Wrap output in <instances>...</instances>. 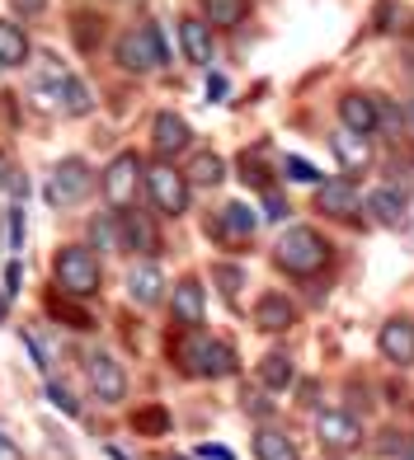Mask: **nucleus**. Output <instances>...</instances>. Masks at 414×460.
Returning a JSON list of instances; mask_svg holds the SVG:
<instances>
[{
    "mask_svg": "<svg viewBox=\"0 0 414 460\" xmlns=\"http://www.w3.org/2000/svg\"><path fill=\"white\" fill-rule=\"evenodd\" d=\"M14 5H19V10H38L43 0H14Z\"/></svg>",
    "mask_w": 414,
    "mask_h": 460,
    "instance_id": "42",
    "label": "nucleus"
},
{
    "mask_svg": "<svg viewBox=\"0 0 414 460\" xmlns=\"http://www.w3.org/2000/svg\"><path fill=\"white\" fill-rule=\"evenodd\" d=\"M259 385L264 390H287L292 385V362H287L283 352H268V358L259 362Z\"/></svg>",
    "mask_w": 414,
    "mask_h": 460,
    "instance_id": "26",
    "label": "nucleus"
},
{
    "mask_svg": "<svg viewBox=\"0 0 414 460\" xmlns=\"http://www.w3.org/2000/svg\"><path fill=\"white\" fill-rule=\"evenodd\" d=\"M179 43H184V57H189L194 66L212 61V33H207V24H198V19H184L179 24Z\"/></svg>",
    "mask_w": 414,
    "mask_h": 460,
    "instance_id": "21",
    "label": "nucleus"
},
{
    "mask_svg": "<svg viewBox=\"0 0 414 460\" xmlns=\"http://www.w3.org/2000/svg\"><path fill=\"white\" fill-rule=\"evenodd\" d=\"M48 315H57V320L67 324V329H94V320L86 315V310H76V305H67V301H61V296H52V301H48Z\"/></svg>",
    "mask_w": 414,
    "mask_h": 460,
    "instance_id": "29",
    "label": "nucleus"
},
{
    "mask_svg": "<svg viewBox=\"0 0 414 460\" xmlns=\"http://www.w3.org/2000/svg\"><path fill=\"white\" fill-rule=\"evenodd\" d=\"M5 310H10V296H5V287H0V324H5Z\"/></svg>",
    "mask_w": 414,
    "mask_h": 460,
    "instance_id": "41",
    "label": "nucleus"
},
{
    "mask_svg": "<svg viewBox=\"0 0 414 460\" xmlns=\"http://www.w3.org/2000/svg\"><path fill=\"white\" fill-rule=\"evenodd\" d=\"M109 456H113V460H132L128 451H118V447H109Z\"/></svg>",
    "mask_w": 414,
    "mask_h": 460,
    "instance_id": "44",
    "label": "nucleus"
},
{
    "mask_svg": "<svg viewBox=\"0 0 414 460\" xmlns=\"http://www.w3.org/2000/svg\"><path fill=\"white\" fill-rule=\"evenodd\" d=\"M377 128H382L386 137H405V113H400L391 99H377Z\"/></svg>",
    "mask_w": 414,
    "mask_h": 460,
    "instance_id": "30",
    "label": "nucleus"
},
{
    "mask_svg": "<svg viewBox=\"0 0 414 460\" xmlns=\"http://www.w3.org/2000/svg\"><path fill=\"white\" fill-rule=\"evenodd\" d=\"M147 188H151L156 212H165V217H184V212H189V179H184L170 160L151 164V170H147Z\"/></svg>",
    "mask_w": 414,
    "mask_h": 460,
    "instance_id": "6",
    "label": "nucleus"
},
{
    "mask_svg": "<svg viewBox=\"0 0 414 460\" xmlns=\"http://www.w3.org/2000/svg\"><path fill=\"white\" fill-rule=\"evenodd\" d=\"M118 66L122 71H156V66H170V48H165V33L156 24H137L118 38Z\"/></svg>",
    "mask_w": 414,
    "mask_h": 460,
    "instance_id": "3",
    "label": "nucleus"
},
{
    "mask_svg": "<svg viewBox=\"0 0 414 460\" xmlns=\"http://www.w3.org/2000/svg\"><path fill=\"white\" fill-rule=\"evenodd\" d=\"M339 118H344L348 132L372 137V132H377V99H367V94H344V99H339Z\"/></svg>",
    "mask_w": 414,
    "mask_h": 460,
    "instance_id": "19",
    "label": "nucleus"
},
{
    "mask_svg": "<svg viewBox=\"0 0 414 460\" xmlns=\"http://www.w3.org/2000/svg\"><path fill=\"white\" fill-rule=\"evenodd\" d=\"M90 193H94V170L80 155H67L61 164H52V174L43 183V198L52 207H80Z\"/></svg>",
    "mask_w": 414,
    "mask_h": 460,
    "instance_id": "5",
    "label": "nucleus"
},
{
    "mask_svg": "<svg viewBox=\"0 0 414 460\" xmlns=\"http://www.w3.org/2000/svg\"><path fill=\"white\" fill-rule=\"evenodd\" d=\"M165 460H189V456H165Z\"/></svg>",
    "mask_w": 414,
    "mask_h": 460,
    "instance_id": "45",
    "label": "nucleus"
},
{
    "mask_svg": "<svg viewBox=\"0 0 414 460\" xmlns=\"http://www.w3.org/2000/svg\"><path fill=\"white\" fill-rule=\"evenodd\" d=\"M255 324L264 333H287L297 324V305L287 296H278V291H268V296H259V305H255Z\"/></svg>",
    "mask_w": 414,
    "mask_h": 460,
    "instance_id": "17",
    "label": "nucleus"
},
{
    "mask_svg": "<svg viewBox=\"0 0 414 460\" xmlns=\"http://www.w3.org/2000/svg\"><path fill=\"white\" fill-rule=\"evenodd\" d=\"M202 456H207V460H236L226 447H202Z\"/></svg>",
    "mask_w": 414,
    "mask_h": 460,
    "instance_id": "38",
    "label": "nucleus"
},
{
    "mask_svg": "<svg viewBox=\"0 0 414 460\" xmlns=\"http://www.w3.org/2000/svg\"><path fill=\"white\" fill-rule=\"evenodd\" d=\"M71 38L80 52H94L99 38H104V19L99 14H71Z\"/></svg>",
    "mask_w": 414,
    "mask_h": 460,
    "instance_id": "27",
    "label": "nucleus"
},
{
    "mask_svg": "<svg viewBox=\"0 0 414 460\" xmlns=\"http://www.w3.org/2000/svg\"><path fill=\"white\" fill-rule=\"evenodd\" d=\"M48 400H52L61 413H71V418L80 413V400H76V394H71L67 385H61V381H48Z\"/></svg>",
    "mask_w": 414,
    "mask_h": 460,
    "instance_id": "34",
    "label": "nucleus"
},
{
    "mask_svg": "<svg viewBox=\"0 0 414 460\" xmlns=\"http://www.w3.org/2000/svg\"><path fill=\"white\" fill-rule=\"evenodd\" d=\"M86 376H90L94 400H104V404H118L122 394H128V371H122V362L113 358V352H90Z\"/></svg>",
    "mask_w": 414,
    "mask_h": 460,
    "instance_id": "9",
    "label": "nucleus"
},
{
    "mask_svg": "<svg viewBox=\"0 0 414 460\" xmlns=\"http://www.w3.org/2000/svg\"><path fill=\"white\" fill-rule=\"evenodd\" d=\"M283 170H287V179H297V183H320V170L310 160H302V155H287Z\"/></svg>",
    "mask_w": 414,
    "mask_h": 460,
    "instance_id": "33",
    "label": "nucleus"
},
{
    "mask_svg": "<svg viewBox=\"0 0 414 460\" xmlns=\"http://www.w3.org/2000/svg\"><path fill=\"white\" fill-rule=\"evenodd\" d=\"M137 188H141V160L132 151H122L109 160V170L99 174V193L109 198V207L118 212V207H132L137 202Z\"/></svg>",
    "mask_w": 414,
    "mask_h": 460,
    "instance_id": "7",
    "label": "nucleus"
},
{
    "mask_svg": "<svg viewBox=\"0 0 414 460\" xmlns=\"http://www.w3.org/2000/svg\"><path fill=\"white\" fill-rule=\"evenodd\" d=\"M14 291H19V263L5 268V296H14Z\"/></svg>",
    "mask_w": 414,
    "mask_h": 460,
    "instance_id": "37",
    "label": "nucleus"
},
{
    "mask_svg": "<svg viewBox=\"0 0 414 460\" xmlns=\"http://www.w3.org/2000/svg\"><path fill=\"white\" fill-rule=\"evenodd\" d=\"M335 155H339V164H344V174H358V170H367L372 164V146H367V137L363 132H339L335 137Z\"/></svg>",
    "mask_w": 414,
    "mask_h": 460,
    "instance_id": "20",
    "label": "nucleus"
},
{
    "mask_svg": "<svg viewBox=\"0 0 414 460\" xmlns=\"http://www.w3.org/2000/svg\"><path fill=\"white\" fill-rule=\"evenodd\" d=\"M217 282L226 291V301H231L236 291H240V282H245V273H240V268H231V263H217Z\"/></svg>",
    "mask_w": 414,
    "mask_h": 460,
    "instance_id": "35",
    "label": "nucleus"
},
{
    "mask_svg": "<svg viewBox=\"0 0 414 460\" xmlns=\"http://www.w3.org/2000/svg\"><path fill=\"white\" fill-rule=\"evenodd\" d=\"M113 221H118V254H156V230H151L147 212H137V207H118Z\"/></svg>",
    "mask_w": 414,
    "mask_h": 460,
    "instance_id": "10",
    "label": "nucleus"
},
{
    "mask_svg": "<svg viewBox=\"0 0 414 460\" xmlns=\"http://www.w3.org/2000/svg\"><path fill=\"white\" fill-rule=\"evenodd\" d=\"M255 456H259V460H302L297 447L287 442L283 432H274V428H259V432H255Z\"/></svg>",
    "mask_w": 414,
    "mask_h": 460,
    "instance_id": "24",
    "label": "nucleus"
},
{
    "mask_svg": "<svg viewBox=\"0 0 414 460\" xmlns=\"http://www.w3.org/2000/svg\"><path fill=\"white\" fill-rule=\"evenodd\" d=\"M189 122H184L179 113H156L151 122V146H156V160H175L189 151Z\"/></svg>",
    "mask_w": 414,
    "mask_h": 460,
    "instance_id": "12",
    "label": "nucleus"
},
{
    "mask_svg": "<svg viewBox=\"0 0 414 460\" xmlns=\"http://www.w3.org/2000/svg\"><path fill=\"white\" fill-rule=\"evenodd\" d=\"M184 179H189L194 188H217V183L226 179V160H221V155H212V151H198Z\"/></svg>",
    "mask_w": 414,
    "mask_h": 460,
    "instance_id": "22",
    "label": "nucleus"
},
{
    "mask_svg": "<svg viewBox=\"0 0 414 460\" xmlns=\"http://www.w3.org/2000/svg\"><path fill=\"white\" fill-rule=\"evenodd\" d=\"M0 188H5V170H0Z\"/></svg>",
    "mask_w": 414,
    "mask_h": 460,
    "instance_id": "47",
    "label": "nucleus"
},
{
    "mask_svg": "<svg viewBox=\"0 0 414 460\" xmlns=\"http://www.w3.org/2000/svg\"><path fill=\"white\" fill-rule=\"evenodd\" d=\"M132 423H137V432L156 437V432L170 428V413H165V409H137V413H132Z\"/></svg>",
    "mask_w": 414,
    "mask_h": 460,
    "instance_id": "31",
    "label": "nucleus"
},
{
    "mask_svg": "<svg viewBox=\"0 0 414 460\" xmlns=\"http://www.w3.org/2000/svg\"><path fill=\"white\" fill-rule=\"evenodd\" d=\"M57 291L61 296H94L99 291V259H94V249L90 244H67V249H57Z\"/></svg>",
    "mask_w": 414,
    "mask_h": 460,
    "instance_id": "2",
    "label": "nucleus"
},
{
    "mask_svg": "<svg viewBox=\"0 0 414 460\" xmlns=\"http://www.w3.org/2000/svg\"><path fill=\"white\" fill-rule=\"evenodd\" d=\"M316 437H320V447L329 456H348V451L363 447V423L354 413H344V409H325L316 418Z\"/></svg>",
    "mask_w": 414,
    "mask_h": 460,
    "instance_id": "8",
    "label": "nucleus"
},
{
    "mask_svg": "<svg viewBox=\"0 0 414 460\" xmlns=\"http://www.w3.org/2000/svg\"><path fill=\"white\" fill-rule=\"evenodd\" d=\"M24 61H29V38H24V29L0 19V66H24Z\"/></svg>",
    "mask_w": 414,
    "mask_h": 460,
    "instance_id": "23",
    "label": "nucleus"
},
{
    "mask_svg": "<svg viewBox=\"0 0 414 460\" xmlns=\"http://www.w3.org/2000/svg\"><path fill=\"white\" fill-rule=\"evenodd\" d=\"M245 0H202V19L207 24H217V29H236L240 19H245Z\"/></svg>",
    "mask_w": 414,
    "mask_h": 460,
    "instance_id": "25",
    "label": "nucleus"
},
{
    "mask_svg": "<svg viewBox=\"0 0 414 460\" xmlns=\"http://www.w3.org/2000/svg\"><path fill=\"white\" fill-rule=\"evenodd\" d=\"M212 235H217V240H231V244H245V240L255 235V212H250L245 202H226V207H217Z\"/></svg>",
    "mask_w": 414,
    "mask_h": 460,
    "instance_id": "16",
    "label": "nucleus"
},
{
    "mask_svg": "<svg viewBox=\"0 0 414 460\" xmlns=\"http://www.w3.org/2000/svg\"><path fill=\"white\" fill-rule=\"evenodd\" d=\"M207 94L221 99V94H226V80H221V75H212V80H207Z\"/></svg>",
    "mask_w": 414,
    "mask_h": 460,
    "instance_id": "39",
    "label": "nucleus"
},
{
    "mask_svg": "<svg viewBox=\"0 0 414 460\" xmlns=\"http://www.w3.org/2000/svg\"><path fill=\"white\" fill-rule=\"evenodd\" d=\"M128 291H132L137 305H156V301L165 296V273H160V263H156V259H141L132 273H128Z\"/></svg>",
    "mask_w": 414,
    "mask_h": 460,
    "instance_id": "18",
    "label": "nucleus"
},
{
    "mask_svg": "<svg viewBox=\"0 0 414 460\" xmlns=\"http://www.w3.org/2000/svg\"><path fill=\"white\" fill-rule=\"evenodd\" d=\"M410 128H414V103H410Z\"/></svg>",
    "mask_w": 414,
    "mask_h": 460,
    "instance_id": "46",
    "label": "nucleus"
},
{
    "mask_svg": "<svg viewBox=\"0 0 414 460\" xmlns=\"http://www.w3.org/2000/svg\"><path fill=\"white\" fill-rule=\"evenodd\" d=\"M400 460H414V442H405V447H400Z\"/></svg>",
    "mask_w": 414,
    "mask_h": 460,
    "instance_id": "43",
    "label": "nucleus"
},
{
    "mask_svg": "<svg viewBox=\"0 0 414 460\" xmlns=\"http://www.w3.org/2000/svg\"><path fill=\"white\" fill-rule=\"evenodd\" d=\"M0 460H24V456H19L14 442H0Z\"/></svg>",
    "mask_w": 414,
    "mask_h": 460,
    "instance_id": "40",
    "label": "nucleus"
},
{
    "mask_svg": "<svg viewBox=\"0 0 414 460\" xmlns=\"http://www.w3.org/2000/svg\"><path fill=\"white\" fill-rule=\"evenodd\" d=\"M363 207L372 212V221H382V226H405L410 188H400V183H382V188H372V193H367Z\"/></svg>",
    "mask_w": 414,
    "mask_h": 460,
    "instance_id": "13",
    "label": "nucleus"
},
{
    "mask_svg": "<svg viewBox=\"0 0 414 460\" xmlns=\"http://www.w3.org/2000/svg\"><path fill=\"white\" fill-rule=\"evenodd\" d=\"M264 217H268V221H283V217H287V202H283L278 188H264Z\"/></svg>",
    "mask_w": 414,
    "mask_h": 460,
    "instance_id": "36",
    "label": "nucleus"
},
{
    "mask_svg": "<svg viewBox=\"0 0 414 460\" xmlns=\"http://www.w3.org/2000/svg\"><path fill=\"white\" fill-rule=\"evenodd\" d=\"M274 259H278V268H287V273L310 278V273H320V268L329 263V240L320 235V230L297 226V230H287V235L278 240Z\"/></svg>",
    "mask_w": 414,
    "mask_h": 460,
    "instance_id": "1",
    "label": "nucleus"
},
{
    "mask_svg": "<svg viewBox=\"0 0 414 460\" xmlns=\"http://www.w3.org/2000/svg\"><path fill=\"white\" fill-rule=\"evenodd\" d=\"M90 235H94L99 249H113V254H118V221H113V212H109V217H99V221L90 226Z\"/></svg>",
    "mask_w": 414,
    "mask_h": 460,
    "instance_id": "32",
    "label": "nucleus"
},
{
    "mask_svg": "<svg viewBox=\"0 0 414 460\" xmlns=\"http://www.w3.org/2000/svg\"><path fill=\"white\" fill-rule=\"evenodd\" d=\"M170 310H175V324H184V329H194V324H202V310H207V296H202V282H198L194 273L175 282V291H170Z\"/></svg>",
    "mask_w": 414,
    "mask_h": 460,
    "instance_id": "14",
    "label": "nucleus"
},
{
    "mask_svg": "<svg viewBox=\"0 0 414 460\" xmlns=\"http://www.w3.org/2000/svg\"><path fill=\"white\" fill-rule=\"evenodd\" d=\"M179 362L189 367L194 376H202V381H221V376H236V348L221 343V339H207V333H194L189 343L179 348Z\"/></svg>",
    "mask_w": 414,
    "mask_h": 460,
    "instance_id": "4",
    "label": "nucleus"
},
{
    "mask_svg": "<svg viewBox=\"0 0 414 460\" xmlns=\"http://www.w3.org/2000/svg\"><path fill=\"white\" fill-rule=\"evenodd\" d=\"M316 212L335 217V221H354L363 212V198L348 179H320L316 183Z\"/></svg>",
    "mask_w": 414,
    "mask_h": 460,
    "instance_id": "11",
    "label": "nucleus"
},
{
    "mask_svg": "<svg viewBox=\"0 0 414 460\" xmlns=\"http://www.w3.org/2000/svg\"><path fill=\"white\" fill-rule=\"evenodd\" d=\"M382 358L396 367H414V320H386L382 324Z\"/></svg>",
    "mask_w": 414,
    "mask_h": 460,
    "instance_id": "15",
    "label": "nucleus"
},
{
    "mask_svg": "<svg viewBox=\"0 0 414 460\" xmlns=\"http://www.w3.org/2000/svg\"><path fill=\"white\" fill-rule=\"evenodd\" d=\"M61 113H67V118L90 113V85H86V80L67 75V90H61Z\"/></svg>",
    "mask_w": 414,
    "mask_h": 460,
    "instance_id": "28",
    "label": "nucleus"
}]
</instances>
